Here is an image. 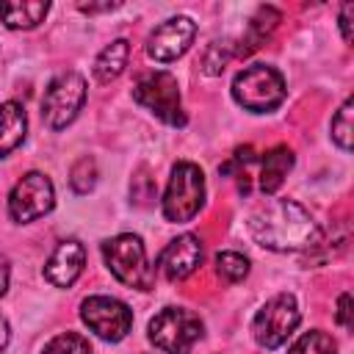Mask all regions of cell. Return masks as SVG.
Wrapping results in <instances>:
<instances>
[{"label":"cell","mask_w":354,"mask_h":354,"mask_svg":"<svg viewBox=\"0 0 354 354\" xmlns=\"http://www.w3.org/2000/svg\"><path fill=\"white\" fill-rule=\"evenodd\" d=\"M249 232L257 246L271 252H299L318 241V227L299 202L271 199L249 216Z\"/></svg>","instance_id":"6da1fadb"},{"label":"cell","mask_w":354,"mask_h":354,"mask_svg":"<svg viewBox=\"0 0 354 354\" xmlns=\"http://www.w3.org/2000/svg\"><path fill=\"white\" fill-rule=\"evenodd\" d=\"M102 257H105V266L108 271L130 285V288H138V290H149L152 282H155V268L149 266L147 260V249H144V241L133 232H122L116 238H108L102 243Z\"/></svg>","instance_id":"7a4b0ae2"},{"label":"cell","mask_w":354,"mask_h":354,"mask_svg":"<svg viewBox=\"0 0 354 354\" xmlns=\"http://www.w3.org/2000/svg\"><path fill=\"white\" fill-rule=\"evenodd\" d=\"M232 100L252 113H268L285 100V77L268 64H252L235 75Z\"/></svg>","instance_id":"3957f363"},{"label":"cell","mask_w":354,"mask_h":354,"mask_svg":"<svg viewBox=\"0 0 354 354\" xmlns=\"http://www.w3.org/2000/svg\"><path fill=\"white\" fill-rule=\"evenodd\" d=\"M202 205H205V174H202V169L191 160H180L171 169V177H169V185H166V194H163V202H160L163 216L171 224H185L199 213Z\"/></svg>","instance_id":"277c9868"},{"label":"cell","mask_w":354,"mask_h":354,"mask_svg":"<svg viewBox=\"0 0 354 354\" xmlns=\"http://www.w3.org/2000/svg\"><path fill=\"white\" fill-rule=\"evenodd\" d=\"M202 318L185 307H163L149 321V340L155 348L166 354H191L196 340L202 337Z\"/></svg>","instance_id":"5b68a950"},{"label":"cell","mask_w":354,"mask_h":354,"mask_svg":"<svg viewBox=\"0 0 354 354\" xmlns=\"http://www.w3.org/2000/svg\"><path fill=\"white\" fill-rule=\"evenodd\" d=\"M133 100L155 113L169 127H185V111L180 100V86L171 72H149L133 86Z\"/></svg>","instance_id":"8992f818"},{"label":"cell","mask_w":354,"mask_h":354,"mask_svg":"<svg viewBox=\"0 0 354 354\" xmlns=\"http://www.w3.org/2000/svg\"><path fill=\"white\" fill-rule=\"evenodd\" d=\"M299 321H301V315H299L296 296L277 293V296H271L257 310V315L252 321V335H254L257 346H263V348H279L293 335V329L299 326Z\"/></svg>","instance_id":"52a82bcc"},{"label":"cell","mask_w":354,"mask_h":354,"mask_svg":"<svg viewBox=\"0 0 354 354\" xmlns=\"http://www.w3.org/2000/svg\"><path fill=\"white\" fill-rule=\"evenodd\" d=\"M86 102V80L77 72H61L50 80L41 97V116L53 130H61L75 122Z\"/></svg>","instance_id":"ba28073f"},{"label":"cell","mask_w":354,"mask_h":354,"mask_svg":"<svg viewBox=\"0 0 354 354\" xmlns=\"http://www.w3.org/2000/svg\"><path fill=\"white\" fill-rule=\"evenodd\" d=\"M83 324L102 340L119 343L133 326V310L113 296H88L80 304Z\"/></svg>","instance_id":"9c48e42d"},{"label":"cell","mask_w":354,"mask_h":354,"mask_svg":"<svg viewBox=\"0 0 354 354\" xmlns=\"http://www.w3.org/2000/svg\"><path fill=\"white\" fill-rule=\"evenodd\" d=\"M55 205V188L47 174L28 171L8 194V216L17 224H28L44 213H50Z\"/></svg>","instance_id":"30bf717a"},{"label":"cell","mask_w":354,"mask_h":354,"mask_svg":"<svg viewBox=\"0 0 354 354\" xmlns=\"http://www.w3.org/2000/svg\"><path fill=\"white\" fill-rule=\"evenodd\" d=\"M194 36H196V25H194L188 17H171V19L160 22V25L149 33V39H147V53H149V58H155V61H160V64L174 61V58H180V55L191 47Z\"/></svg>","instance_id":"8fae6325"},{"label":"cell","mask_w":354,"mask_h":354,"mask_svg":"<svg viewBox=\"0 0 354 354\" xmlns=\"http://www.w3.org/2000/svg\"><path fill=\"white\" fill-rule=\"evenodd\" d=\"M202 263V241L191 232L177 235L174 241L166 243V249L158 257V271L169 279V282H180L185 277H191Z\"/></svg>","instance_id":"7c38bea8"},{"label":"cell","mask_w":354,"mask_h":354,"mask_svg":"<svg viewBox=\"0 0 354 354\" xmlns=\"http://www.w3.org/2000/svg\"><path fill=\"white\" fill-rule=\"evenodd\" d=\"M86 266V249L77 241H61L55 246V252L50 254L47 266H44V277L47 282H53L55 288H69Z\"/></svg>","instance_id":"4fadbf2b"},{"label":"cell","mask_w":354,"mask_h":354,"mask_svg":"<svg viewBox=\"0 0 354 354\" xmlns=\"http://www.w3.org/2000/svg\"><path fill=\"white\" fill-rule=\"evenodd\" d=\"M50 11L47 0H11L0 3V19L11 30H30L36 28Z\"/></svg>","instance_id":"5bb4252c"},{"label":"cell","mask_w":354,"mask_h":354,"mask_svg":"<svg viewBox=\"0 0 354 354\" xmlns=\"http://www.w3.org/2000/svg\"><path fill=\"white\" fill-rule=\"evenodd\" d=\"M290 169H293V149L285 147V144L271 147L263 155V163H260V191L263 194H274L285 183Z\"/></svg>","instance_id":"9a60e30c"},{"label":"cell","mask_w":354,"mask_h":354,"mask_svg":"<svg viewBox=\"0 0 354 354\" xmlns=\"http://www.w3.org/2000/svg\"><path fill=\"white\" fill-rule=\"evenodd\" d=\"M28 116L19 102H3L0 105V158H6L11 149H17L25 141Z\"/></svg>","instance_id":"2e32d148"},{"label":"cell","mask_w":354,"mask_h":354,"mask_svg":"<svg viewBox=\"0 0 354 354\" xmlns=\"http://www.w3.org/2000/svg\"><path fill=\"white\" fill-rule=\"evenodd\" d=\"M127 55H130L127 39L111 41V44L97 55V61H94V77H97V83H111V80H116V77L124 72V66H127Z\"/></svg>","instance_id":"e0dca14e"},{"label":"cell","mask_w":354,"mask_h":354,"mask_svg":"<svg viewBox=\"0 0 354 354\" xmlns=\"http://www.w3.org/2000/svg\"><path fill=\"white\" fill-rule=\"evenodd\" d=\"M277 22H279V11H277L274 6H260V8L254 11V17L249 19V28H246V36L241 39L238 53L246 55V53L257 50V47L271 36V30L277 28Z\"/></svg>","instance_id":"ac0fdd59"},{"label":"cell","mask_w":354,"mask_h":354,"mask_svg":"<svg viewBox=\"0 0 354 354\" xmlns=\"http://www.w3.org/2000/svg\"><path fill=\"white\" fill-rule=\"evenodd\" d=\"M288 354H337V343L332 340V335L321 332V329H313V332H304Z\"/></svg>","instance_id":"d6986e66"},{"label":"cell","mask_w":354,"mask_h":354,"mask_svg":"<svg viewBox=\"0 0 354 354\" xmlns=\"http://www.w3.org/2000/svg\"><path fill=\"white\" fill-rule=\"evenodd\" d=\"M354 108V102H351V97L340 105V111L332 116V141L340 147V149H351V144H354V124H351V111Z\"/></svg>","instance_id":"ffe728a7"},{"label":"cell","mask_w":354,"mask_h":354,"mask_svg":"<svg viewBox=\"0 0 354 354\" xmlns=\"http://www.w3.org/2000/svg\"><path fill=\"white\" fill-rule=\"evenodd\" d=\"M216 271L227 282H241L249 274V260L241 252H218L216 254Z\"/></svg>","instance_id":"44dd1931"},{"label":"cell","mask_w":354,"mask_h":354,"mask_svg":"<svg viewBox=\"0 0 354 354\" xmlns=\"http://www.w3.org/2000/svg\"><path fill=\"white\" fill-rule=\"evenodd\" d=\"M41 354H91V346L83 335L77 332H64L58 337H53Z\"/></svg>","instance_id":"7402d4cb"},{"label":"cell","mask_w":354,"mask_h":354,"mask_svg":"<svg viewBox=\"0 0 354 354\" xmlns=\"http://www.w3.org/2000/svg\"><path fill=\"white\" fill-rule=\"evenodd\" d=\"M97 183V163L94 158H80L75 166H72V174H69V185L75 194H88Z\"/></svg>","instance_id":"603a6c76"},{"label":"cell","mask_w":354,"mask_h":354,"mask_svg":"<svg viewBox=\"0 0 354 354\" xmlns=\"http://www.w3.org/2000/svg\"><path fill=\"white\" fill-rule=\"evenodd\" d=\"M335 318H337V324H340L343 329H351V326H354V318H351V293H340Z\"/></svg>","instance_id":"cb8c5ba5"},{"label":"cell","mask_w":354,"mask_h":354,"mask_svg":"<svg viewBox=\"0 0 354 354\" xmlns=\"http://www.w3.org/2000/svg\"><path fill=\"white\" fill-rule=\"evenodd\" d=\"M351 11H354V3H343V8H340V30H343V39L346 41L354 39L351 36Z\"/></svg>","instance_id":"d4e9b609"},{"label":"cell","mask_w":354,"mask_h":354,"mask_svg":"<svg viewBox=\"0 0 354 354\" xmlns=\"http://www.w3.org/2000/svg\"><path fill=\"white\" fill-rule=\"evenodd\" d=\"M8 279H11V266H8V257L0 254V296L8 290Z\"/></svg>","instance_id":"484cf974"},{"label":"cell","mask_w":354,"mask_h":354,"mask_svg":"<svg viewBox=\"0 0 354 354\" xmlns=\"http://www.w3.org/2000/svg\"><path fill=\"white\" fill-rule=\"evenodd\" d=\"M77 8L86 11V14H97V11H113V8H119V3H100V6H91V3L86 6V3H80Z\"/></svg>","instance_id":"4316f807"},{"label":"cell","mask_w":354,"mask_h":354,"mask_svg":"<svg viewBox=\"0 0 354 354\" xmlns=\"http://www.w3.org/2000/svg\"><path fill=\"white\" fill-rule=\"evenodd\" d=\"M8 340H11V329H8V321L0 315V351L8 346Z\"/></svg>","instance_id":"83f0119b"}]
</instances>
